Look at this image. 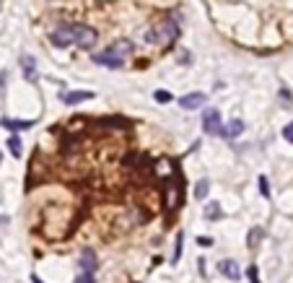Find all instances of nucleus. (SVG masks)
Here are the masks:
<instances>
[{
  "instance_id": "obj_1",
  "label": "nucleus",
  "mask_w": 293,
  "mask_h": 283,
  "mask_svg": "<svg viewBox=\"0 0 293 283\" xmlns=\"http://www.w3.org/2000/svg\"><path fill=\"white\" fill-rule=\"evenodd\" d=\"M151 36H153V44H171L179 36V26L174 18H163L161 24H156L151 29Z\"/></svg>"
},
{
  "instance_id": "obj_2",
  "label": "nucleus",
  "mask_w": 293,
  "mask_h": 283,
  "mask_svg": "<svg viewBox=\"0 0 293 283\" xmlns=\"http://www.w3.org/2000/svg\"><path fill=\"white\" fill-rule=\"evenodd\" d=\"M49 39L55 47H70V44H76V26H57L55 32L49 34Z\"/></svg>"
},
{
  "instance_id": "obj_3",
  "label": "nucleus",
  "mask_w": 293,
  "mask_h": 283,
  "mask_svg": "<svg viewBox=\"0 0 293 283\" xmlns=\"http://www.w3.org/2000/svg\"><path fill=\"white\" fill-rule=\"evenodd\" d=\"M202 130L210 133V135H221V130H223V125H221V112H218V109L202 112Z\"/></svg>"
},
{
  "instance_id": "obj_4",
  "label": "nucleus",
  "mask_w": 293,
  "mask_h": 283,
  "mask_svg": "<svg viewBox=\"0 0 293 283\" xmlns=\"http://www.w3.org/2000/svg\"><path fill=\"white\" fill-rule=\"evenodd\" d=\"M96 39H99V34H96V29L91 26H76V44L81 50H91Z\"/></svg>"
},
{
  "instance_id": "obj_5",
  "label": "nucleus",
  "mask_w": 293,
  "mask_h": 283,
  "mask_svg": "<svg viewBox=\"0 0 293 283\" xmlns=\"http://www.w3.org/2000/svg\"><path fill=\"white\" fill-rule=\"evenodd\" d=\"M179 205H182V182H179V180H171L169 187H166V211L174 213Z\"/></svg>"
},
{
  "instance_id": "obj_6",
  "label": "nucleus",
  "mask_w": 293,
  "mask_h": 283,
  "mask_svg": "<svg viewBox=\"0 0 293 283\" xmlns=\"http://www.w3.org/2000/svg\"><path fill=\"white\" fill-rule=\"evenodd\" d=\"M94 63H96V65H107V68L119 70V68L125 65V57H119L114 50H107V52H99V55H94Z\"/></svg>"
},
{
  "instance_id": "obj_7",
  "label": "nucleus",
  "mask_w": 293,
  "mask_h": 283,
  "mask_svg": "<svg viewBox=\"0 0 293 283\" xmlns=\"http://www.w3.org/2000/svg\"><path fill=\"white\" fill-rule=\"evenodd\" d=\"M94 91H63L60 94V101L67 104V107H73V104H81V101H86V99H91Z\"/></svg>"
},
{
  "instance_id": "obj_8",
  "label": "nucleus",
  "mask_w": 293,
  "mask_h": 283,
  "mask_svg": "<svg viewBox=\"0 0 293 283\" xmlns=\"http://www.w3.org/2000/svg\"><path fill=\"white\" fill-rule=\"evenodd\" d=\"M218 273L226 275L231 281H239V275H242V270H239V265L234 260H221V263H218Z\"/></svg>"
},
{
  "instance_id": "obj_9",
  "label": "nucleus",
  "mask_w": 293,
  "mask_h": 283,
  "mask_svg": "<svg viewBox=\"0 0 293 283\" xmlns=\"http://www.w3.org/2000/svg\"><path fill=\"white\" fill-rule=\"evenodd\" d=\"M179 104H182V109H197L205 104V94H187L179 99Z\"/></svg>"
},
{
  "instance_id": "obj_10",
  "label": "nucleus",
  "mask_w": 293,
  "mask_h": 283,
  "mask_svg": "<svg viewBox=\"0 0 293 283\" xmlns=\"http://www.w3.org/2000/svg\"><path fill=\"white\" fill-rule=\"evenodd\" d=\"M81 267H83L86 273H94L96 270V265H99V260H96V255H94V250H83V255H81Z\"/></svg>"
},
{
  "instance_id": "obj_11",
  "label": "nucleus",
  "mask_w": 293,
  "mask_h": 283,
  "mask_svg": "<svg viewBox=\"0 0 293 283\" xmlns=\"http://www.w3.org/2000/svg\"><path fill=\"white\" fill-rule=\"evenodd\" d=\"M242 133H244V122H242V120H231L226 128L221 130V135H223V138H239Z\"/></svg>"
},
{
  "instance_id": "obj_12",
  "label": "nucleus",
  "mask_w": 293,
  "mask_h": 283,
  "mask_svg": "<svg viewBox=\"0 0 293 283\" xmlns=\"http://www.w3.org/2000/svg\"><path fill=\"white\" fill-rule=\"evenodd\" d=\"M205 218H210V221H218V218H223L221 203H215V200H210V203L205 205Z\"/></svg>"
},
{
  "instance_id": "obj_13",
  "label": "nucleus",
  "mask_w": 293,
  "mask_h": 283,
  "mask_svg": "<svg viewBox=\"0 0 293 283\" xmlns=\"http://www.w3.org/2000/svg\"><path fill=\"white\" fill-rule=\"evenodd\" d=\"M21 65H24V73H26V81H36V70H34V57H21Z\"/></svg>"
},
{
  "instance_id": "obj_14",
  "label": "nucleus",
  "mask_w": 293,
  "mask_h": 283,
  "mask_svg": "<svg viewBox=\"0 0 293 283\" xmlns=\"http://www.w3.org/2000/svg\"><path fill=\"white\" fill-rule=\"evenodd\" d=\"M109 50H114L117 52V55L119 57H125V60H127V55H130V50H132V44L130 42H127V39H119V42H114V44H112V47Z\"/></svg>"
},
{
  "instance_id": "obj_15",
  "label": "nucleus",
  "mask_w": 293,
  "mask_h": 283,
  "mask_svg": "<svg viewBox=\"0 0 293 283\" xmlns=\"http://www.w3.org/2000/svg\"><path fill=\"white\" fill-rule=\"evenodd\" d=\"M3 125H5L8 130H29L34 122H32V120H3Z\"/></svg>"
},
{
  "instance_id": "obj_16",
  "label": "nucleus",
  "mask_w": 293,
  "mask_h": 283,
  "mask_svg": "<svg viewBox=\"0 0 293 283\" xmlns=\"http://www.w3.org/2000/svg\"><path fill=\"white\" fill-rule=\"evenodd\" d=\"M262 234H265V232H262L260 226H254L252 232H249V239H246V244H249V250H257V247H260V242H262Z\"/></svg>"
},
{
  "instance_id": "obj_17",
  "label": "nucleus",
  "mask_w": 293,
  "mask_h": 283,
  "mask_svg": "<svg viewBox=\"0 0 293 283\" xmlns=\"http://www.w3.org/2000/svg\"><path fill=\"white\" fill-rule=\"evenodd\" d=\"M208 190H210V182L208 180H200L197 184H195V198H197V200H205L208 198Z\"/></svg>"
},
{
  "instance_id": "obj_18",
  "label": "nucleus",
  "mask_w": 293,
  "mask_h": 283,
  "mask_svg": "<svg viewBox=\"0 0 293 283\" xmlns=\"http://www.w3.org/2000/svg\"><path fill=\"white\" fill-rule=\"evenodd\" d=\"M8 148H11V153L16 156V159H21L24 148H21V140H18V135H11V140H8Z\"/></svg>"
},
{
  "instance_id": "obj_19",
  "label": "nucleus",
  "mask_w": 293,
  "mask_h": 283,
  "mask_svg": "<svg viewBox=\"0 0 293 283\" xmlns=\"http://www.w3.org/2000/svg\"><path fill=\"white\" fill-rule=\"evenodd\" d=\"M182 236H184V234H177V247H174V257H171V265H177V263H179V257H182V242H184Z\"/></svg>"
},
{
  "instance_id": "obj_20",
  "label": "nucleus",
  "mask_w": 293,
  "mask_h": 283,
  "mask_svg": "<svg viewBox=\"0 0 293 283\" xmlns=\"http://www.w3.org/2000/svg\"><path fill=\"white\" fill-rule=\"evenodd\" d=\"M156 101H159V104H169L171 101V91H163V88H159V91H156Z\"/></svg>"
},
{
  "instance_id": "obj_21",
  "label": "nucleus",
  "mask_w": 293,
  "mask_h": 283,
  "mask_svg": "<svg viewBox=\"0 0 293 283\" xmlns=\"http://www.w3.org/2000/svg\"><path fill=\"white\" fill-rule=\"evenodd\" d=\"M246 278H249V283H260V270H257V265H249V270H246Z\"/></svg>"
},
{
  "instance_id": "obj_22",
  "label": "nucleus",
  "mask_w": 293,
  "mask_h": 283,
  "mask_svg": "<svg viewBox=\"0 0 293 283\" xmlns=\"http://www.w3.org/2000/svg\"><path fill=\"white\" fill-rule=\"evenodd\" d=\"M76 283H96V278H94V273H86V270H83V273H81L78 278H76Z\"/></svg>"
},
{
  "instance_id": "obj_23",
  "label": "nucleus",
  "mask_w": 293,
  "mask_h": 283,
  "mask_svg": "<svg viewBox=\"0 0 293 283\" xmlns=\"http://www.w3.org/2000/svg\"><path fill=\"white\" fill-rule=\"evenodd\" d=\"M260 192H262L265 198H270V184H267V177H265V174L260 177Z\"/></svg>"
},
{
  "instance_id": "obj_24",
  "label": "nucleus",
  "mask_w": 293,
  "mask_h": 283,
  "mask_svg": "<svg viewBox=\"0 0 293 283\" xmlns=\"http://www.w3.org/2000/svg\"><path fill=\"white\" fill-rule=\"evenodd\" d=\"M283 138L288 140V143H293V122H288V125L283 128Z\"/></svg>"
},
{
  "instance_id": "obj_25",
  "label": "nucleus",
  "mask_w": 293,
  "mask_h": 283,
  "mask_svg": "<svg viewBox=\"0 0 293 283\" xmlns=\"http://www.w3.org/2000/svg\"><path fill=\"white\" fill-rule=\"evenodd\" d=\"M197 244L200 247H213V239L210 236H197Z\"/></svg>"
},
{
  "instance_id": "obj_26",
  "label": "nucleus",
  "mask_w": 293,
  "mask_h": 283,
  "mask_svg": "<svg viewBox=\"0 0 293 283\" xmlns=\"http://www.w3.org/2000/svg\"><path fill=\"white\" fill-rule=\"evenodd\" d=\"M34 283H42V281H39V278H36V275H34Z\"/></svg>"
},
{
  "instance_id": "obj_27",
  "label": "nucleus",
  "mask_w": 293,
  "mask_h": 283,
  "mask_svg": "<svg viewBox=\"0 0 293 283\" xmlns=\"http://www.w3.org/2000/svg\"><path fill=\"white\" fill-rule=\"evenodd\" d=\"M0 161H3V153H0Z\"/></svg>"
}]
</instances>
